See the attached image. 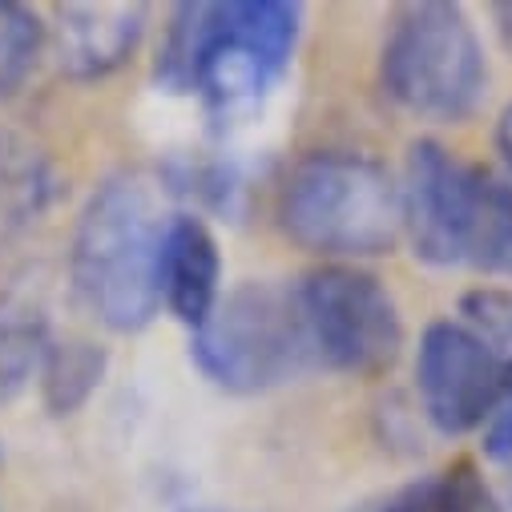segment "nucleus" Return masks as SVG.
I'll list each match as a JSON object with an SVG mask.
<instances>
[{
    "mask_svg": "<svg viewBox=\"0 0 512 512\" xmlns=\"http://www.w3.org/2000/svg\"><path fill=\"white\" fill-rule=\"evenodd\" d=\"M480 440H484V456L488 460H500L508 464L512 460V392L500 400V408L488 416V424L480 428Z\"/></svg>",
    "mask_w": 512,
    "mask_h": 512,
    "instance_id": "obj_16",
    "label": "nucleus"
},
{
    "mask_svg": "<svg viewBox=\"0 0 512 512\" xmlns=\"http://www.w3.org/2000/svg\"><path fill=\"white\" fill-rule=\"evenodd\" d=\"M303 9L283 0L178 5L166 21L154 81L166 93H198L226 125L259 113L295 61Z\"/></svg>",
    "mask_w": 512,
    "mask_h": 512,
    "instance_id": "obj_1",
    "label": "nucleus"
},
{
    "mask_svg": "<svg viewBox=\"0 0 512 512\" xmlns=\"http://www.w3.org/2000/svg\"><path fill=\"white\" fill-rule=\"evenodd\" d=\"M315 363L343 375H383L404 351V319L379 275L323 263L295 283Z\"/></svg>",
    "mask_w": 512,
    "mask_h": 512,
    "instance_id": "obj_7",
    "label": "nucleus"
},
{
    "mask_svg": "<svg viewBox=\"0 0 512 512\" xmlns=\"http://www.w3.org/2000/svg\"><path fill=\"white\" fill-rule=\"evenodd\" d=\"M404 238L428 267H512V182L448 146L420 138L400 178Z\"/></svg>",
    "mask_w": 512,
    "mask_h": 512,
    "instance_id": "obj_3",
    "label": "nucleus"
},
{
    "mask_svg": "<svg viewBox=\"0 0 512 512\" xmlns=\"http://www.w3.org/2000/svg\"><path fill=\"white\" fill-rule=\"evenodd\" d=\"M379 85L420 121H468L488 97V57L468 13L448 0L404 5L379 49Z\"/></svg>",
    "mask_w": 512,
    "mask_h": 512,
    "instance_id": "obj_5",
    "label": "nucleus"
},
{
    "mask_svg": "<svg viewBox=\"0 0 512 512\" xmlns=\"http://www.w3.org/2000/svg\"><path fill=\"white\" fill-rule=\"evenodd\" d=\"M158 299L190 331H198L222 299V250L198 214L170 218L158 267Z\"/></svg>",
    "mask_w": 512,
    "mask_h": 512,
    "instance_id": "obj_10",
    "label": "nucleus"
},
{
    "mask_svg": "<svg viewBox=\"0 0 512 512\" xmlns=\"http://www.w3.org/2000/svg\"><path fill=\"white\" fill-rule=\"evenodd\" d=\"M49 339V315L29 291H0V404L17 400L37 379Z\"/></svg>",
    "mask_w": 512,
    "mask_h": 512,
    "instance_id": "obj_11",
    "label": "nucleus"
},
{
    "mask_svg": "<svg viewBox=\"0 0 512 512\" xmlns=\"http://www.w3.org/2000/svg\"><path fill=\"white\" fill-rule=\"evenodd\" d=\"M428 512H508L484 472L472 460H456L452 468L432 476V500Z\"/></svg>",
    "mask_w": 512,
    "mask_h": 512,
    "instance_id": "obj_15",
    "label": "nucleus"
},
{
    "mask_svg": "<svg viewBox=\"0 0 512 512\" xmlns=\"http://www.w3.org/2000/svg\"><path fill=\"white\" fill-rule=\"evenodd\" d=\"M190 355L210 383L234 396L271 392L315 363L295 287L271 279H250L222 295L194 331Z\"/></svg>",
    "mask_w": 512,
    "mask_h": 512,
    "instance_id": "obj_6",
    "label": "nucleus"
},
{
    "mask_svg": "<svg viewBox=\"0 0 512 512\" xmlns=\"http://www.w3.org/2000/svg\"><path fill=\"white\" fill-rule=\"evenodd\" d=\"M512 392V371L460 323L436 319L416 347V396L424 420L444 436H464L488 424Z\"/></svg>",
    "mask_w": 512,
    "mask_h": 512,
    "instance_id": "obj_8",
    "label": "nucleus"
},
{
    "mask_svg": "<svg viewBox=\"0 0 512 512\" xmlns=\"http://www.w3.org/2000/svg\"><path fill=\"white\" fill-rule=\"evenodd\" d=\"M109 371V351L93 339L69 335V339H49L37 383H41V400L49 416H73L81 412L93 392L101 388V379Z\"/></svg>",
    "mask_w": 512,
    "mask_h": 512,
    "instance_id": "obj_12",
    "label": "nucleus"
},
{
    "mask_svg": "<svg viewBox=\"0 0 512 512\" xmlns=\"http://www.w3.org/2000/svg\"><path fill=\"white\" fill-rule=\"evenodd\" d=\"M170 218V186L146 170H117L85 198L69 242V279L109 331H142L162 311L158 267Z\"/></svg>",
    "mask_w": 512,
    "mask_h": 512,
    "instance_id": "obj_2",
    "label": "nucleus"
},
{
    "mask_svg": "<svg viewBox=\"0 0 512 512\" xmlns=\"http://www.w3.org/2000/svg\"><path fill=\"white\" fill-rule=\"evenodd\" d=\"M45 49V25L33 9L0 0V97L25 85Z\"/></svg>",
    "mask_w": 512,
    "mask_h": 512,
    "instance_id": "obj_13",
    "label": "nucleus"
},
{
    "mask_svg": "<svg viewBox=\"0 0 512 512\" xmlns=\"http://www.w3.org/2000/svg\"><path fill=\"white\" fill-rule=\"evenodd\" d=\"M428 500H432V476H424V480L392 492L388 500H379V504H367L359 512H428Z\"/></svg>",
    "mask_w": 512,
    "mask_h": 512,
    "instance_id": "obj_17",
    "label": "nucleus"
},
{
    "mask_svg": "<svg viewBox=\"0 0 512 512\" xmlns=\"http://www.w3.org/2000/svg\"><path fill=\"white\" fill-rule=\"evenodd\" d=\"M496 150H500V162H504V178L512 182V105H504V113L496 121Z\"/></svg>",
    "mask_w": 512,
    "mask_h": 512,
    "instance_id": "obj_18",
    "label": "nucleus"
},
{
    "mask_svg": "<svg viewBox=\"0 0 512 512\" xmlns=\"http://www.w3.org/2000/svg\"><path fill=\"white\" fill-rule=\"evenodd\" d=\"M194 512H222V508H194Z\"/></svg>",
    "mask_w": 512,
    "mask_h": 512,
    "instance_id": "obj_20",
    "label": "nucleus"
},
{
    "mask_svg": "<svg viewBox=\"0 0 512 512\" xmlns=\"http://www.w3.org/2000/svg\"><path fill=\"white\" fill-rule=\"evenodd\" d=\"M279 230L327 263L388 254L404 238L400 178L359 150L303 154L275 198Z\"/></svg>",
    "mask_w": 512,
    "mask_h": 512,
    "instance_id": "obj_4",
    "label": "nucleus"
},
{
    "mask_svg": "<svg viewBox=\"0 0 512 512\" xmlns=\"http://www.w3.org/2000/svg\"><path fill=\"white\" fill-rule=\"evenodd\" d=\"M13 146H17V138H13V134H5V130H0V170H5V162H9Z\"/></svg>",
    "mask_w": 512,
    "mask_h": 512,
    "instance_id": "obj_19",
    "label": "nucleus"
},
{
    "mask_svg": "<svg viewBox=\"0 0 512 512\" xmlns=\"http://www.w3.org/2000/svg\"><path fill=\"white\" fill-rule=\"evenodd\" d=\"M150 9L130 0H85V5H57L49 25V45L57 69L69 81H101L130 61L146 37Z\"/></svg>",
    "mask_w": 512,
    "mask_h": 512,
    "instance_id": "obj_9",
    "label": "nucleus"
},
{
    "mask_svg": "<svg viewBox=\"0 0 512 512\" xmlns=\"http://www.w3.org/2000/svg\"><path fill=\"white\" fill-rule=\"evenodd\" d=\"M456 319L512 371V291H504V287L464 291Z\"/></svg>",
    "mask_w": 512,
    "mask_h": 512,
    "instance_id": "obj_14",
    "label": "nucleus"
}]
</instances>
